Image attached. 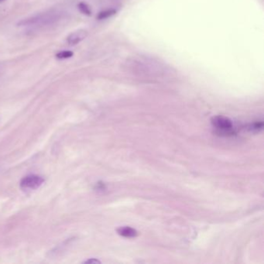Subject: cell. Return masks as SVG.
Here are the masks:
<instances>
[{
    "instance_id": "7",
    "label": "cell",
    "mask_w": 264,
    "mask_h": 264,
    "mask_svg": "<svg viewBox=\"0 0 264 264\" xmlns=\"http://www.w3.org/2000/svg\"><path fill=\"white\" fill-rule=\"evenodd\" d=\"M116 12H117V11H116L115 9H109V10L103 11V12L99 13L98 18H99V19H107V18L110 17V16L114 15Z\"/></svg>"
},
{
    "instance_id": "1",
    "label": "cell",
    "mask_w": 264,
    "mask_h": 264,
    "mask_svg": "<svg viewBox=\"0 0 264 264\" xmlns=\"http://www.w3.org/2000/svg\"><path fill=\"white\" fill-rule=\"evenodd\" d=\"M127 68L131 72L147 76L160 75L167 72L168 70L163 63L146 56H138L131 58L127 61Z\"/></svg>"
},
{
    "instance_id": "4",
    "label": "cell",
    "mask_w": 264,
    "mask_h": 264,
    "mask_svg": "<svg viewBox=\"0 0 264 264\" xmlns=\"http://www.w3.org/2000/svg\"><path fill=\"white\" fill-rule=\"evenodd\" d=\"M44 177L37 174H30L23 177L20 181V188L23 191H33L40 188L44 184Z\"/></svg>"
},
{
    "instance_id": "11",
    "label": "cell",
    "mask_w": 264,
    "mask_h": 264,
    "mask_svg": "<svg viewBox=\"0 0 264 264\" xmlns=\"http://www.w3.org/2000/svg\"><path fill=\"white\" fill-rule=\"evenodd\" d=\"M2 65H0V75H1V72H2Z\"/></svg>"
},
{
    "instance_id": "12",
    "label": "cell",
    "mask_w": 264,
    "mask_h": 264,
    "mask_svg": "<svg viewBox=\"0 0 264 264\" xmlns=\"http://www.w3.org/2000/svg\"><path fill=\"white\" fill-rule=\"evenodd\" d=\"M4 1H5V0H0V2H4Z\"/></svg>"
},
{
    "instance_id": "9",
    "label": "cell",
    "mask_w": 264,
    "mask_h": 264,
    "mask_svg": "<svg viewBox=\"0 0 264 264\" xmlns=\"http://www.w3.org/2000/svg\"><path fill=\"white\" fill-rule=\"evenodd\" d=\"M78 8L80 9L81 12H83V13L86 14V15H90V9H89V7L86 4L80 3L78 5Z\"/></svg>"
},
{
    "instance_id": "3",
    "label": "cell",
    "mask_w": 264,
    "mask_h": 264,
    "mask_svg": "<svg viewBox=\"0 0 264 264\" xmlns=\"http://www.w3.org/2000/svg\"><path fill=\"white\" fill-rule=\"evenodd\" d=\"M212 124L221 135H230L234 133L231 120L227 117L217 116L212 119Z\"/></svg>"
},
{
    "instance_id": "5",
    "label": "cell",
    "mask_w": 264,
    "mask_h": 264,
    "mask_svg": "<svg viewBox=\"0 0 264 264\" xmlns=\"http://www.w3.org/2000/svg\"><path fill=\"white\" fill-rule=\"evenodd\" d=\"M87 31H85V30H77L68 36V38H67V42L71 46L77 45L82 40H85V37H87Z\"/></svg>"
},
{
    "instance_id": "8",
    "label": "cell",
    "mask_w": 264,
    "mask_h": 264,
    "mask_svg": "<svg viewBox=\"0 0 264 264\" xmlns=\"http://www.w3.org/2000/svg\"><path fill=\"white\" fill-rule=\"evenodd\" d=\"M72 56H73V52L70 51H62L57 54L56 57L58 59H67V58H71Z\"/></svg>"
},
{
    "instance_id": "6",
    "label": "cell",
    "mask_w": 264,
    "mask_h": 264,
    "mask_svg": "<svg viewBox=\"0 0 264 264\" xmlns=\"http://www.w3.org/2000/svg\"><path fill=\"white\" fill-rule=\"evenodd\" d=\"M117 233L119 235L126 238H134L137 237L138 233L136 230H134L132 228L129 226H124V227L119 228L117 230Z\"/></svg>"
},
{
    "instance_id": "2",
    "label": "cell",
    "mask_w": 264,
    "mask_h": 264,
    "mask_svg": "<svg viewBox=\"0 0 264 264\" xmlns=\"http://www.w3.org/2000/svg\"><path fill=\"white\" fill-rule=\"evenodd\" d=\"M65 13L58 9H51L35 14L33 16L22 19L19 22V26L24 27L40 28L51 26L58 23Z\"/></svg>"
},
{
    "instance_id": "10",
    "label": "cell",
    "mask_w": 264,
    "mask_h": 264,
    "mask_svg": "<svg viewBox=\"0 0 264 264\" xmlns=\"http://www.w3.org/2000/svg\"><path fill=\"white\" fill-rule=\"evenodd\" d=\"M263 127H264V124H263V122H257L252 124V125L250 127V128H251V131H259L263 129Z\"/></svg>"
}]
</instances>
